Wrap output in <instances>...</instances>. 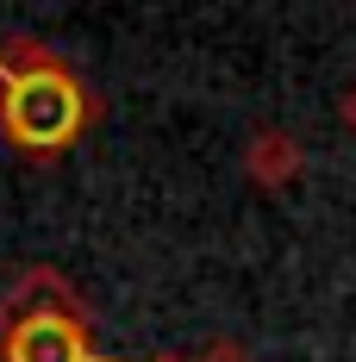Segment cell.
<instances>
[{"label": "cell", "mask_w": 356, "mask_h": 362, "mask_svg": "<svg viewBox=\"0 0 356 362\" xmlns=\"http://www.w3.org/2000/svg\"><path fill=\"white\" fill-rule=\"evenodd\" d=\"M81 125H88V94L50 50L38 44L0 50V132L25 156H50L75 144Z\"/></svg>", "instance_id": "obj_1"}, {"label": "cell", "mask_w": 356, "mask_h": 362, "mask_svg": "<svg viewBox=\"0 0 356 362\" xmlns=\"http://www.w3.org/2000/svg\"><path fill=\"white\" fill-rule=\"evenodd\" d=\"M0 331H6L0 337L6 362H107L88 344L81 319H69V313H19V319H6Z\"/></svg>", "instance_id": "obj_2"}, {"label": "cell", "mask_w": 356, "mask_h": 362, "mask_svg": "<svg viewBox=\"0 0 356 362\" xmlns=\"http://www.w3.org/2000/svg\"><path fill=\"white\" fill-rule=\"evenodd\" d=\"M244 175L256 181V187H287V181L306 175V150L294 144L282 125H263L244 144Z\"/></svg>", "instance_id": "obj_3"}, {"label": "cell", "mask_w": 356, "mask_h": 362, "mask_svg": "<svg viewBox=\"0 0 356 362\" xmlns=\"http://www.w3.org/2000/svg\"><path fill=\"white\" fill-rule=\"evenodd\" d=\"M200 362H250L238 344H213V350H200Z\"/></svg>", "instance_id": "obj_4"}, {"label": "cell", "mask_w": 356, "mask_h": 362, "mask_svg": "<svg viewBox=\"0 0 356 362\" xmlns=\"http://www.w3.org/2000/svg\"><path fill=\"white\" fill-rule=\"evenodd\" d=\"M338 119H344V132H350V138H356V88H350V94H344V107H338Z\"/></svg>", "instance_id": "obj_5"}]
</instances>
